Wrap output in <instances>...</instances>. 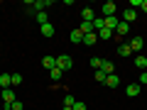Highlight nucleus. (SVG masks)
I'll return each instance as SVG.
<instances>
[{
  "label": "nucleus",
  "instance_id": "8",
  "mask_svg": "<svg viewBox=\"0 0 147 110\" xmlns=\"http://www.w3.org/2000/svg\"><path fill=\"white\" fill-rule=\"evenodd\" d=\"M130 44V49L132 52H140L142 49V44H145V39H142V37H132V42H127Z\"/></svg>",
  "mask_w": 147,
  "mask_h": 110
},
{
  "label": "nucleus",
  "instance_id": "18",
  "mask_svg": "<svg viewBox=\"0 0 147 110\" xmlns=\"http://www.w3.org/2000/svg\"><path fill=\"white\" fill-rule=\"evenodd\" d=\"M103 20H105V27H108V30H115L118 22H120L118 17H103Z\"/></svg>",
  "mask_w": 147,
  "mask_h": 110
},
{
  "label": "nucleus",
  "instance_id": "31",
  "mask_svg": "<svg viewBox=\"0 0 147 110\" xmlns=\"http://www.w3.org/2000/svg\"><path fill=\"white\" fill-rule=\"evenodd\" d=\"M142 12H147V0H142Z\"/></svg>",
  "mask_w": 147,
  "mask_h": 110
},
{
  "label": "nucleus",
  "instance_id": "7",
  "mask_svg": "<svg viewBox=\"0 0 147 110\" xmlns=\"http://www.w3.org/2000/svg\"><path fill=\"white\" fill-rule=\"evenodd\" d=\"M127 32H130V25L120 20V22H118V27H115V34H118V37H125Z\"/></svg>",
  "mask_w": 147,
  "mask_h": 110
},
{
  "label": "nucleus",
  "instance_id": "1",
  "mask_svg": "<svg viewBox=\"0 0 147 110\" xmlns=\"http://www.w3.org/2000/svg\"><path fill=\"white\" fill-rule=\"evenodd\" d=\"M57 68H59V71H69V68H74V59L69 56V54L57 56Z\"/></svg>",
  "mask_w": 147,
  "mask_h": 110
},
{
  "label": "nucleus",
  "instance_id": "27",
  "mask_svg": "<svg viewBox=\"0 0 147 110\" xmlns=\"http://www.w3.org/2000/svg\"><path fill=\"white\" fill-rule=\"evenodd\" d=\"M74 103H76V100H74V95H71V93L64 95V105H66V108H74Z\"/></svg>",
  "mask_w": 147,
  "mask_h": 110
},
{
  "label": "nucleus",
  "instance_id": "19",
  "mask_svg": "<svg viewBox=\"0 0 147 110\" xmlns=\"http://www.w3.org/2000/svg\"><path fill=\"white\" fill-rule=\"evenodd\" d=\"M93 78L98 81V83H105V78H108V73H105V71H100V68H98V71H93Z\"/></svg>",
  "mask_w": 147,
  "mask_h": 110
},
{
  "label": "nucleus",
  "instance_id": "24",
  "mask_svg": "<svg viewBox=\"0 0 147 110\" xmlns=\"http://www.w3.org/2000/svg\"><path fill=\"white\" fill-rule=\"evenodd\" d=\"M135 66L137 68H145L147 66V56H135Z\"/></svg>",
  "mask_w": 147,
  "mask_h": 110
},
{
  "label": "nucleus",
  "instance_id": "32",
  "mask_svg": "<svg viewBox=\"0 0 147 110\" xmlns=\"http://www.w3.org/2000/svg\"><path fill=\"white\" fill-rule=\"evenodd\" d=\"M61 110H74V108H66V105H64V108H61Z\"/></svg>",
  "mask_w": 147,
  "mask_h": 110
},
{
  "label": "nucleus",
  "instance_id": "28",
  "mask_svg": "<svg viewBox=\"0 0 147 110\" xmlns=\"http://www.w3.org/2000/svg\"><path fill=\"white\" fill-rule=\"evenodd\" d=\"M5 110H22V103H20V100H15V103H10Z\"/></svg>",
  "mask_w": 147,
  "mask_h": 110
},
{
  "label": "nucleus",
  "instance_id": "15",
  "mask_svg": "<svg viewBox=\"0 0 147 110\" xmlns=\"http://www.w3.org/2000/svg\"><path fill=\"white\" fill-rule=\"evenodd\" d=\"M96 34H98V39H110V37H113V30H108V27H103V30H98Z\"/></svg>",
  "mask_w": 147,
  "mask_h": 110
},
{
  "label": "nucleus",
  "instance_id": "25",
  "mask_svg": "<svg viewBox=\"0 0 147 110\" xmlns=\"http://www.w3.org/2000/svg\"><path fill=\"white\" fill-rule=\"evenodd\" d=\"M91 66H93V71H98V68L103 66V59H98V56H93V59H91Z\"/></svg>",
  "mask_w": 147,
  "mask_h": 110
},
{
  "label": "nucleus",
  "instance_id": "16",
  "mask_svg": "<svg viewBox=\"0 0 147 110\" xmlns=\"http://www.w3.org/2000/svg\"><path fill=\"white\" fill-rule=\"evenodd\" d=\"M100 71H105L110 76V73H115V66H113V61H105L103 59V66H100Z\"/></svg>",
  "mask_w": 147,
  "mask_h": 110
},
{
  "label": "nucleus",
  "instance_id": "11",
  "mask_svg": "<svg viewBox=\"0 0 147 110\" xmlns=\"http://www.w3.org/2000/svg\"><path fill=\"white\" fill-rule=\"evenodd\" d=\"M105 86H110V88H118V86H120V78H118V73H110L108 78H105Z\"/></svg>",
  "mask_w": 147,
  "mask_h": 110
},
{
  "label": "nucleus",
  "instance_id": "12",
  "mask_svg": "<svg viewBox=\"0 0 147 110\" xmlns=\"http://www.w3.org/2000/svg\"><path fill=\"white\" fill-rule=\"evenodd\" d=\"M39 32H42V37H54V25H52V22H47V25L39 27Z\"/></svg>",
  "mask_w": 147,
  "mask_h": 110
},
{
  "label": "nucleus",
  "instance_id": "26",
  "mask_svg": "<svg viewBox=\"0 0 147 110\" xmlns=\"http://www.w3.org/2000/svg\"><path fill=\"white\" fill-rule=\"evenodd\" d=\"M10 81H12V86H20L22 83V73H10Z\"/></svg>",
  "mask_w": 147,
  "mask_h": 110
},
{
  "label": "nucleus",
  "instance_id": "29",
  "mask_svg": "<svg viewBox=\"0 0 147 110\" xmlns=\"http://www.w3.org/2000/svg\"><path fill=\"white\" fill-rule=\"evenodd\" d=\"M74 110H86V103H81V100H76V103H74Z\"/></svg>",
  "mask_w": 147,
  "mask_h": 110
},
{
  "label": "nucleus",
  "instance_id": "10",
  "mask_svg": "<svg viewBox=\"0 0 147 110\" xmlns=\"http://www.w3.org/2000/svg\"><path fill=\"white\" fill-rule=\"evenodd\" d=\"M125 93L130 95V98H137V95H140V83H130L125 88Z\"/></svg>",
  "mask_w": 147,
  "mask_h": 110
},
{
  "label": "nucleus",
  "instance_id": "20",
  "mask_svg": "<svg viewBox=\"0 0 147 110\" xmlns=\"http://www.w3.org/2000/svg\"><path fill=\"white\" fill-rule=\"evenodd\" d=\"M98 42V34L96 32H91V34H84V44H96Z\"/></svg>",
  "mask_w": 147,
  "mask_h": 110
},
{
  "label": "nucleus",
  "instance_id": "4",
  "mask_svg": "<svg viewBox=\"0 0 147 110\" xmlns=\"http://www.w3.org/2000/svg\"><path fill=\"white\" fill-rule=\"evenodd\" d=\"M135 20H137V10H132V7H127V10H123V22H127V25H132Z\"/></svg>",
  "mask_w": 147,
  "mask_h": 110
},
{
  "label": "nucleus",
  "instance_id": "3",
  "mask_svg": "<svg viewBox=\"0 0 147 110\" xmlns=\"http://www.w3.org/2000/svg\"><path fill=\"white\" fill-rule=\"evenodd\" d=\"M100 10H103V17H115V10H118V5L113 3V0H108V3H105V5L100 7Z\"/></svg>",
  "mask_w": 147,
  "mask_h": 110
},
{
  "label": "nucleus",
  "instance_id": "22",
  "mask_svg": "<svg viewBox=\"0 0 147 110\" xmlns=\"http://www.w3.org/2000/svg\"><path fill=\"white\" fill-rule=\"evenodd\" d=\"M81 32H84V34H91V32H93V22H81V27H79Z\"/></svg>",
  "mask_w": 147,
  "mask_h": 110
},
{
  "label": "nucleus",
  "instance_id": "13",
  "mask_svg": "<svg viewBox=\"0 0 147 110\" xmlns=\"http://www.w3.org/2000/svg\"><path fill=\"white\" fill-rule=\"evenodd\" d=\"M118 54H120V56H130V54H132V49H130V44H127V42H123L120 47H118Z\"/></svg>",
  "mask_w": 147,
  "mask_h": 110
},
{
  "label": "nucleus",
  "instance_id": "23",
  "mask_svg": "<svg viewBox=\"0 0 147 110\" xmlns=\"http://www.w3.org/2000/svg\"><path fill=\"white\" fill-rule=\"evenodd\" d=\"M103 27H105V20H103V17H96V20H93V32L103 30Z\"/></svg>",
  "mask_w": 147,
  "mask_h": 110
},
{
  "label": "nucleus",
  "instance_id": "17",
  "mask_svg": "<svg viewBox=\"0 0 147 110\" xmlns=\"http://www.w3.org/2000/svg\"><path fill=\"white\" fill-rule=\"evenodd\" d=\"M0 86H3V88H10V86H12L10 73H0Z\"/></svg>",
  "mask_w": 147,
  "mask_h": 110
},
{
  "label": "nucleus",
  "instance_id": "33",
  "mask_svg": "<svg viewBox=\"0 0 147 110\" xmlns=\"http://www.w3.org/2000/svg\"><path fill=\"white\" fill-rule=\"evenodd\" d=\"M0 110H5V108H0Z\"/></svg>",
  "mask_w": 147,
  "mask_h": 110
},
{
  "label": "nucleus",
  "instance_id": "2",
  "mask_svg": "<svg viewBox=\"0 0 147 110\" xmlns=\"http://www.w3.org/2000/svg\"><path fill=\"white\" fill-rule=\"evenodd\" d=\"M0 98H3V103H5V105H3V108H7V105H10V103H15V91H12V88H3V91H0Z\"/></svg>",
  "mask_w": 147,
  "mask_h": 110
},
{
  "label": "nucleus",
  "instance_id": "9",
  "mask_svg": "<svg viewBox=\"0 0 147 110\" xmlns=\"http://www.w3.org/2000/svg\"><path fill=\"white\" fill-rule=\"evenodd\" d=\"M42 66H44V68H47V71H52V68H54V66H57V59H54V56H49V54H47V56H44V59H42Z\"/></svg>",
  "mask_w": 147,
  "mask_h": 110
},
{
  "label": "nucleus",
  "instance_id": "21",
  "mask_svg": "<svg viewBox=\"0 0 147 110\" xmlns=\"http://www.w3.org/2000/svg\"><path fill=\"white\" fill-rule=\"evenodd\" d=\"M34 20L39 22V25H47V22H49V15H47V12H37V15H34Z\"/></svg>",
  "mask_w": 147,
  "mask_h": 110
},
{
  "label": "nucleus",
  "instance_id": "30",
  "mask_svg": "<svg viewBox=\"0 0 147 110\" xmlns=\"http://www.w3.org/2000/svg\"><path fill=\"white\" fill-rule=\"evenodd\" d=\"M140 83H147V71H142V76H140Z\"/></svg>",
  "mask_w": 147,
  "mask_h": 110
},
{
  "label": "nucleus",
  "instance_id": "5",
  "mask_svg": "<svg viewBox=\"0 0 147 110\" xmlns=\"http://www.w3.org/2000/svg\"><path fill=\"white\" fill-rule=\"evenodd\" d=\"M69 39H71L74 44H81V42H84V32H81L79 27H74V30H71V34H69Z\"/></svg>",
  "mask_w": 147,
  "mask_h": 110
},
{
  "label": "nucleus",
  "instance_id": "14",
  "mask_svg": "<svg viewBox=\"0 0 147 110\" xmlns=\"http://www.w3.org/2000/svg\"><path fill=\"white\" fill-rule=\"evenodd\" d=\"M61 73H64V71H59L57 66H54L52 71H49V78H52V83H57V81H61Z\"/></svg>",
  "mask_w": 147,
  "mask_h": 110
},
{
  "label": "nucleus",
  "instance_id": "6",
  "mask_svg": "<svg viewBox=\"0 0 147 110\" xmlns=\"http://www.w3.org/2000/svg\"><path fill=\"white\" fill-rule=\"evenodd\" d=\"M81 17H84V22H93V20H96L93 7H84V10H81Z\"/></svg>",
  "mask_w": 147,
  "mask_h": 110
}]
</instances>
